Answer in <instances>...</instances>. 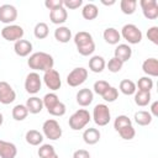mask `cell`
<instances>
[{"label": "cell", "mask_w": 158, "mask_h": 158, "mask_svg": "<svg viewBox=\"0 0 158 158\" xmlns=\"http://www.w3.org/2000/svg\"><path fill=\"white\" fill-rule=\"evenodd\" d=\"M27 65L30 67V69L36 70H41V72H47L49 69H53L54 65V59L49 53L46 52H35L32 53L28 59H27Z\"/></svg>", "instance_id": "obj_1"}, {"label": "cell", "mask_w": 158, "mask_h": 158, "mask_svg": "<svg viewBox=\"0 0 158 158\" xmlns=\"http://www.w3.org/2000/svg\"><path fill=\"white\" fill-rule=\"evenodd\" d=\"M75 46H77V51L79 52V54L86 57V56H91L95 51V42L93 40V36L86 32V31H79L78 33L74 35L73 38Z\"/></svg>", "instance_id": "obj_2"}, {"label": "cell", "mask_w": 158, "mask_h": 158, "mask_svg": "<svg viewBox=\"0 0 158 158\" xmlns=\"http://www.w3.org/2000/svg\"><path fill=\"white\" fill-rule=\"evenodd\" d=\"M90 120H91V115L89 114V111L85 109H79L72 114L68 123L73 131H80L90 122Z\"/></svg>", "instance_id": "obj_3"}, {"label": "cell", "mask_w": 158, "mask_h": 158, "mask_svg": "<svg viewBox=\"0 0 158 158\" xmlns=\"http://www.w3.org/2000/svg\"><path fill=\"white\" fill-rule=\"evenodd\" d=\"M42 132H43L42 135L46 138L51 139V141L59 139L62 137V133H63L60 125L54 118H48V120H46L43 122V125H42Z\"/></svg>", "instance_id": "obj_4"}, {"label": "cell", "mask_w": 158, "mask_h": 158, "mask_svg": "<svg viewBox=\"0 0 158 158\" xmlns=\"http://www.w3.org/2000/svg\"><path fill=\"white\" fill-rule=\"evenodd\" d=\"M121 37L123 40H126L130 44H137L142 41V31L133 23H126L122 26L121 32H120Z\"/></svg>", "instance_id": "obj_5"}, {"label": "cell", "mask_w": 158, "mask_h": 158, "mask_svg": "<svg viewBox=\"0 0 158 158\" xmlns=\"http://www.w3.org/2000/svg\"><path fill=\"white\" fill-rule=\"evenodd\" d=\"M93 120L98 126H106L111 120V112L106 104H98L93 109Z\"/></svg>", "instance_id": "obj_6"}, {"label": "cell", "mask_w": 158, "mask_h": 158, "mask_svg": "<svg viewBox=\"0 0 158 158\" xmlns=\"http://www.w3.org/2000/svg\"><path fill=\"white\" fill-rule=\"evenodd\" d=\"M88 69H85L84 67H77L67 75V84L72 88H77L85 83V80L88 79Z\"/></svg>", "instance_id": "obj_7"}, {"label": "cell", "mask_w": 158, "mask_h": 158, "mask_svg": "<svg viewBox=\"0 0 158 158\" xmlns=\"http://www.w3.org/2000/svg\"><path fill=\"white\" fill-rule=\"evenodd\" d=\"M25 35L23 28L20 25H6L2 30H1V36L4 40L9 41V42H16L19 40H22Z\"/></svg>", "instance_id": "obj_8"}, {"label": "cell", "mask_w": 158, "mask_h": 158, "mask_svg": "<svg viewBox=\"0 0 158 158\" xmlns=\"http://www.w3.org/2000/svg\"><path fill=\"white\" fill-rule=\"evenodd\" d=\"M42 86V78L40 77V74L37 72H31L26 75L25 79V90L31 94L35 95L41 90Z\"/></svg>", "instance_id": "obj_9"}, {"label": "cell", "mask_w": 158, "mask_h": 158, "mask_svg": "<svg viewBox=\"0 0 158 158\" xmlns=\"http://www.w3.org/2000/svg\"><path fill=\"white\" fill-rule=\"evenodd\" d=\"M42 80L44 81V85L52 91H56V90L60 89V86H62L60 75L56 69H49V70L44 72Z\"/></svg>", "instance_id": "obj_10"}, {"label": "cell", "mask_w": 158, "mask_h": 158, "mask_svg": "<svg viewBox=\"0 0 158 158\" xmlns=\"http://www.w3.org/2000/svg\"><path fill=\"white\" fill-rule=\"evenodd\" d=\"M139 6L142 14L148 20H156L158 17V2L157 0H141Z\"/></svg>", "instance_id": "obj_11"}, {"label": "cell", "mask_w": 158, "mask_h": 158, "mask_svg": "<svg viewBox=\"0 0 158 158\" xmlns=\"http://www.w3.org/2000/svg\"><path fill=\"white\" fill-rule=\"evenodd\" d=\"M17 19V9L11 4H4L0 6V22L12 25Z\"/></svg>", "instance_id": "obj_12"}, {"label": "cell", "mask_w": 158, "mask_h": 158, "mask_svg": "<svg viewBox=\"0 0 158 158\" xmlns=\"http://www.w3.org/2000/svg\"><path fill=\"white\" fill-rule=\"evenodd\" d=\"M16 99V93L12 86L4 80H0V102L4 105H9L14 102Z\"/></svg>", "instance_id": "obj_13"}, {"label": "cell", "mask_w": 158, "mask_h": 158, "mask_svg": "<svg viewBox=\"0 0 158 158\" xmlns=\"http://www.w3.org/2000/svg\"><path fill=\"white\" fill-rule=\"evenodd\" d=\"M75 99H77L78 105H80L83 107H86V106H89L93 102V100H94V93H93L91 89L84 88V89H80L77 93Z\"/></svg>", "instance_id": "obj_14"}, {"label": "cell", "mask_w": 158, "mask_h": 158, "mask_svg": "<svg viewBox=\"0 0 158 158\" xmlns=\"http://www.w3.org/2000/svg\"><path fill=\"white\" fill-rule=\"evenodd\" d=\"M14 51L19 57H27L31 56L32 52V43L27 40H19L14 43Z\"/></svg>", "instance_id": "obj_15"}, {"label": "cell", "mask_w": 158, "mask_h": 158, "mask_svg": "<svg viewBox=\"0 0 158 158\" xmlns=\"http://www.w3.org/2000/svg\"><path fill=\"white\" fill-rule=\"evenodd\" d=\"M17 156V148L12 142L0 139V158H15Z\"/></svg>", "instance_id": "obj_16"}, {"label": "cell", "mask_w": 158, "mask_h": 158, "mask_svg": "<svg viewBox=\"0 0 158 158\" xmlns=\"http://www.w3.org/2000/svg\"><path fill=\"white\" fill-rule=\"evenodd\" d=\"M67 19H68V11L64 6L49 11V20L54 25H62L67 21Z\"/></svg>", "instance_id": "obj_17"}, {"label": "cell", "mask_w": 158, "mask_h": 158, "mask_svg": "<svg viewBox=\"0 0 158 158\" xmlns=\"http://www.w3.org/2000/svg\"><path fill=\"white\" fill-rule=\"evenodd\" d=\"M114 57L120 59L122 63H125L132 57V48L126 43L117 44L115 51H114Z\"/></svg>", "instance_id": "obj_18"}, {"label": "cell", "mask_w": 158, "mask_h": 158, "mask_svg": "<svg viewBox=\"0 0 158 158\" xmlns=\"http://www.w3.org/2000/svg\"><path fill=\"white\" fill-rule=\"evenodd\" d=\"M142 70L147 77H157L158 75V59L157 58H147L142 63Z\"/></svg>", "instance_id": "obj_19"}, {"label": "cell", "mask_w": 158, "mask_h": 158, "mask_svg": "<svg viewBox=\"0 0 158 158\" xmlns=\"http://www.w3.org/2000/svg\"><path fill=\"white\" fill-rule=\"evenodd\" d=\"M25 106L27 107L28 114L36 115V114H40L43 110V101L38 96H31V98H28L26 100Z\"/></svg>", "instance_id": "obj_20"}, {"label": "cell", "mask_w": 158, "mask_h": 158, "mask_svg": "<svg viewBox=\"0 0 158 158\" xmlns=\"http://www.w3.org/2000/svg\"><path fill=\"white\" fill-rule=\"evenodd\" d=\"M100 137H101V133L98 128H94V127H89L86 128L84 132H83V139L86 144L89 146H93V144H96L99 141H100Z\"/></svg>", "instance_id": "obj_21"}, {"label": "cell", "mask_w": 158, "mask_h": 158, "mask_svg": "<svg viewBox=\"0 0 158 158\" xmlns=\"http://www.w3.org/2000/svg\"><path fill=\"white\" fill-rule=\"evenodd\" d=\"M102 37H104L105 42L109 43V44H118V42L121 40V35H120V32L115 27L105 28L104 33H102Z\"/></svg>", "instance_id": "obj_22"}, {"label": "cell", "mask_w": 158, "mask_h": 158, "mask_svg": "<svg viewBox=\"0 0 158 158\" xmlns=\"http://www.w3.org/2000/svg\"><path fill=\"white\" fill-rule=\"evenodd\" d=\"M54 38L60 43H68L72 40V31L67 26H59L54 30Z\"/></svg>", "instance_id": "obj_23"}, {"label": "cell", "mask_w": 158, "mask_h": 158, "mask_svg": "<svg viewBox=\"0 0 158 158\" xmlns=\"http://www.w3.org/2000/svg\"><path fill=\"white\" fill-rule=\"evenodd\" d=\"M106 67V62L102 56H93L89 59V69L93 73H101Z\"/></svg>", "instance_id": "obj_24"}, {"label": "cell", "mask_w": 158, "mask_h": 158, "mask_svg": "<svg viewBox=\"0 0 158 158\" xmlns=\"http://www.w3.org/2000/svg\"><path fill=\"white\" fill-rule=\"evenodd\" d=\"M81 16L85 19V20H95L98 16H99V9L95 4H91V2H88L83 6L81 9Z\"/></svg>", "instance_id": "obj_25"}, {"label": "cell", "mask_w": 158, "mask_h": 158, "mask_svg": "<svg viewBox=\"0 0 158 158\" xmlns=\"http://www.w3.org/2000/svg\"><path fill=\"white\" fill-rule=\"evenodd\" d=\"M25 139L31 146H40L43 142V135L37 130H28L25 135Z\"/></svg>", "instance_id": "obj_26"}, {"label": "cell", "mask_w": 158, "mask_h": 158, "mask_svg": "<svg viewBox=\"0 0 158 158\" xmlns=\"http://www.w3.org/2000/svg\"><path fill=\"white\" fill-rule=\"evenodd\" d=\"M133 118L138 126H148V125H151V122L153 120L149 111H144V110H139V111L135 112Z\"/></svg>", "instance_id": "obj_27"}, {"label": "cell", "mask_w": 158, "mask_h": 158, "mask_svg": "<svg viewBox=\"0 0 158 158\" xmlns=\"http://www.w3.org/2000/svg\"><path fill=\"white\" fill-rule=\"evenodd\" d=\"M133 95H135V102H136V105H138L141 107L147 106L151 102V99H152V95H151L149 91L136 90V93Z\"/></svg>", "instance_id": "obj_28"}, {"label": "cell", "mask_w": 158, "mask_h": 158, "mask_svg": "<svg viewBox=\"0 0 158 158\" xmlns=\"http://www.w3.org/2000/svg\"><path fill=\"white\" fill-rule=\"evenodd\" d=\"M118 89L123 94V95H133L137 90L136 88V83L130 80V79H123L120 81V85H118Z\"/></svg>", "instance_id": "obj_29"}, {"label": "cell", "mask_w": 158, "mask_h": 158, "mask_svg": "<svg viewBox=\"0 0 158 158\" xmlns=\"http://www.w3.org/2000/svg\"><path fill=\"white\" fill-rule=\"evenodd\" d=\"M11 115H12V118L15 121H23L28 115V110L25 105L17 104V105L14 106V109L11 111Z\"/></svg>", "instance_id": "obj_30"}, {"label": "cell", "mask_w": 158, "mask_h": 158, "mask_svg": "<svg viewBox=\"0 0 158 158\" xmlns=\"http://www.w3.org/2000/svg\"><path fill=\"white\" fill-rule=\"evenodd\" d=\"M49 33L48 25L46 22H37L35 28H33V35L38 40H44Z\"/></svg>", "instance_id": "obj_31"}, {"label": "cell", "mask_w": 158, "mask_h": 158, "mask_svg": "<svg viewBox=\"0 0 158 158\" xmlns=\"http://www.w3.org/2000/svg\"><path fill=\"white\" fill-rule=\"evenodd\" d=\"M136 7H137V0H121L120 1V9L125 15L135 14Z\"/></svg>", "instance_id": "obj_32"}, {"label": "cell", "mask_w": 158, "mask_h": 158, "mask_svg": "<svg viewBox=\"0 0 158 158\" xmlns=\"http://www.w3.org/2000/svg\"><path fill=\"white\" fill-rule=\"evenodd\" d=\"M42 101H43V107H46L47 111H48L52 107H54L60 100H59V98H58V95L56 93H48V94H46L43 96Z\"/></svg>", "instance_id": "obj_33"}, {"label": "cell", "mask_w": 158, "mask_h": 158, "mask_svg": "<svg viewBox=\"0 0 158 158\" xmlns=\"http://www.w3.org/2000/svg\"><path fill=\"white\" fill-rule=\"evenodd\" d=\"M153 80H152V78L151 77H142V78H139L138 79V81H137V84H136V88H138V90H141V91H149L151 93V90L153 89Z\"/></svg>", "instance_id": "obj_34"}, {"label": "cell", "mask_w": 158, "mask_h": 158, "mask_svg": "<svg viewBox=\"0 0 158 158\" xmlns=\"http://www.w3.org/2000/svg\"><path fill=\"white\" fill-rule=\"evenodd\" d=\"M130 125H132V120L126 115H118L114 121V128L116 131H120L121 128L130 126Z\"/></svg>", "instance_id": "obj_35"}, {"label": "cell", "mask_w": 158, "mask_h": 158, "mask_svg": "<svg viewBox=\"0 0 158 158\" xmlns=\"http://www.w3.org/2000/svg\"><path fill=\"white\" fill-rule=\"evenodd\" d=\"M37 154H38L40 158H49L53 154H56V149H54V147L52 144L46 143V144L40 146V148L37 151Z\"/></svg>", "instance_id": "obj_36"}, {"label": "cell", "mask_w": 158, "mask_h": 158, "mask_svg": "<svg viewBox=\"0 0 158 158\" xmlns=\"http://www.w3.org/2000/svg\"><path fill=\"white\" fill-rule=\"evenodd\" d=\"M117 132H118L120 137H121L122 139H125V141H131V139H133V138H135V136H136V130L133 128V126H132V125L126 126V127L121 128V130H120V131H117Z\"/></svg>", "instance_id": "obj_37"}, {"label": "cell", "mask_w": 158, "mask_h": 158, "mask_svg": "<svg viewBox=\"0 0 158 158\" xmlns=\"http://www.w3.org/2000/svg\"><path fill=\"white\" fill-rule=\"evenodd\" d=\"M110 86H111V85H110L106 80H96V81L94 83V86H93V89H94L93 93H95V94L102 96V95L105 94V91H106Z\"/></svg>", "instance_id": "obj_38"}, {"label": "cell", "mask_w": 158, "mask_h": 158, "mask_svg": "<svg viewBox=\"0 0 158 158\" xmlns=\"http://www.w3.org/2000/svg\"><path fill=\"white\" fill-rule=\"evenodd\" d=\"M106 102H114V101H116V99L118 98V90L115 88V86H110L106 91H105V94L101 96Z\"/></svg>", "instance_id": "obj_39"}, {"label": "cell", "mask_w": 158, "mask_h": 158, "mask_svg": "<svg viewBox=\"0 0 158 158\" xmlns=\"http://www.w3.org/2000/svg\"><path fill=\"white\" fill-rule=\"evenodd\" d=\"M106 67H107V69H109L111 73H118V72L122 69L123 63H122L120 59L112 57V58L109 60V63L106 64Z\"/></svg>", "instance_id": "obj_40"}, {"label": "cell", "mask_w": 158, "mask_h": 158, "mask_svg": "<svg viewBox=\"0 0 158 158\" xmlns=\"http://www.w3.org/2000/svg\"><path fill=\"white\" fill-rule=\"evenodd\" d=\"M65 111H67V107H65L64 102L59 101L54 107H52L51 110H48V114L52 115V116H58L59 117V116H63L65 114Z\"/></svg>", "instance_id": "obj_41"}, {"label": "cell", "mask_w": 158, "mask_h": 158, "mask_svg": "<svg viewBox=\"0 0 158 158\" xmlns=\"http://www.w3.org/2000/svg\"><path fill=\"white\" fill-rule=\"evenodd\" d=\"M147 38L153 44H158V27L157 26H152L147 30Z\"/></svg>", "instance_id": "obj_42"}, {"label": "cell", "mask_w": 158, "mask_h": 158, "mask_svg": "<svg viewBox=\"0 0 158 158\" xmlns=\"http://www.w3.org/2000/svg\"><path fill=\"white\" fill-rule=\"evenodd\" d=\"M83 5V0H63V6L69 10H75Z\"/></svg>", "instance_id": "obj_43"}, {"label": "cell", "mask_w": 158, "mask_h": 158, "mask_svg": "<svg viewBox=\"0 0 158 158\" xmlns=\"http://www.w3.org/2000/svg\"><path fill=\"white\" fill-rule=\"evenodd\" d=\"M44 6L47 9H49V11H51V10L62 7L63 6V0H46L44 1Z\"/></svg>", "instance_id": "obj_44"}, {"label": "cell", "mask_w": 158, "mask_h": 158, "mask_svg": "<svg viewBox=\"0 0 158 158\" xmlns=\"http://www.w3.org/2000/svg\"><path fill=\"white\" fill-rule=\"evenodd\" d=\"M73 158H90V153L86 149H77L73 153Z\"/></svg>", "instance_id": "obj_45"}, {"label": "cell", "mask_w": 158, "mask_h": 158, "mask_svg": "<svg viewBox=\"0 0 158 158\" xmlns=\"http://www.w3.org/2000/svg\"><path fill=\"white\" fill-rule=\"evenodd\" d=\"M149 114L152 115V117H157V116H158V101H157V100L152 102Z\"/></svg>", "instance_id": "obj_46"}, {"label": "cell", "mask_w": 158, "mask_h": 158, "mask_svg": "<svg viewBox=\"0 0 158 158\" xmlns=\"http://www.w3.org/2000/svg\"><path fill=\"white\" fill-rule=\"evenodd\" d=\"M116 1L115 0H111V1H105V0H101V4L102 5H106V6H110V5H114Z\"/></svg>", "instance_id": "obj_47"}, {"label": "cell", "mask_w": 158, "mask_h": 158, "mask_svg": "<svg viewBox=\"0 0 158 158\" xmlns=\"http://www.w3.org/2000/svg\"><path fill=\"white\" fill-rule=\"evenodd\" d=\"M2 122H4V116H2V114L0 112V126L2 125Z\"/></svg>", "instance_id": "obj_48"}, {"label": "cell", "mask_w": 158, "mask_h": 158, "mask_svg": "<svg viewBox=\"0 0 158 158\" xmlns=\"http://www.w3.org/2000/svg\"><path fill=\"white\" fill-rule=\"evenodd\" d=\"M49 158H59V156L56 153V154H53V156H52V157H49Z\"/></svg>", "instance_id": "obj_49"}]
</instances>
